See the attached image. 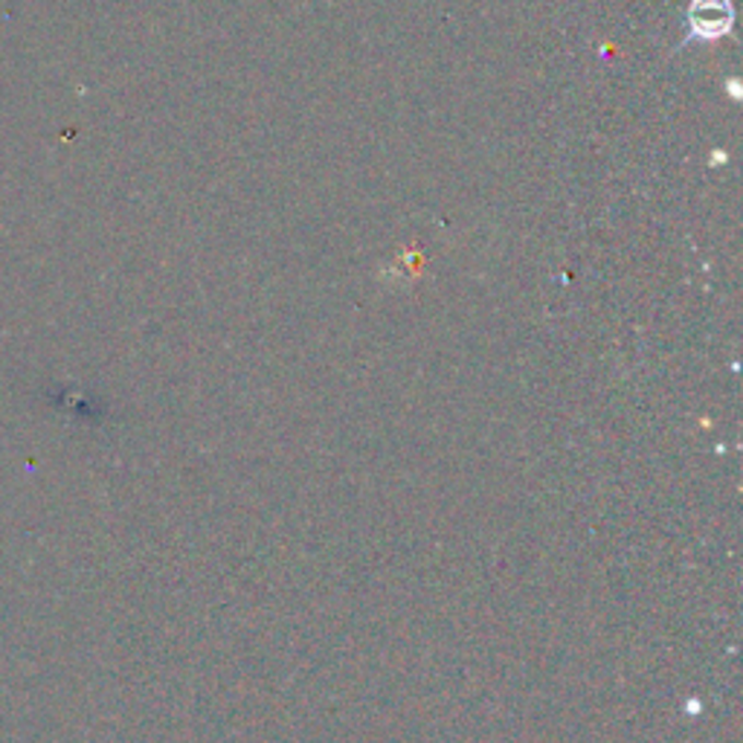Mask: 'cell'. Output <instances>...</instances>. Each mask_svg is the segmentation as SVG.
Returning <instances> with one entry per match:
<instances>
[{
    "label": "cell",
    "instance_id": "obj_1",
    "mask_svg": "<svg viewBox=\"0 0 743 743\" xmlns=\"http://www.w3.org/2000/svg\"><path fill=\"white\" fill-rule=\"evenodd\" d=\"M692 26L694 35L715 38L732 26V7L729 0H694L692 3Z\"/></svg>",
    "mask_w": 743,
    "mask_h": 743
}]
</instances>
